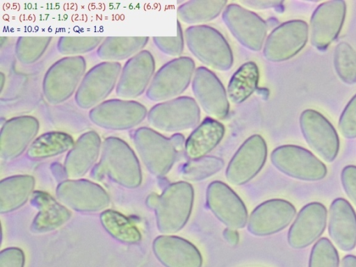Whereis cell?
Wrapping results in <instances>:
<instances>
[{
  "label": "cell",
  "instance_id": "6da1fadb",
  "mask_svg": "<svg viewBox=\"0 0 356 267\" xmlns=\"http://www.w3.org/2000/svg\"><path fill=\"white\" fill-rule=\"evenodd\" d=\"M86 68L83 56H63L51 65L42 83L46 101L51 105H59L74 96Z\"/></svg>",
  "mask_w": 356,
  "mask_h": 267
},
{
  "label": "cell",
  "instance_id": "7a4b0ae2",
  "mask_svg": "<svg viewBox=\"0 0 356 267\" xmlns=\"http://www.w3.org/2000/svg\"><path fill=\"white\" fill-rule=\"evenodd\" d=\"M186 45L201 63L218 71H227L233 65L232 49L217 29L208 25H192L185 31Z\"/></svg>",
  "mask_w": 356,
  "mask_h": 267
},
{
  "label": "cell",
  "instance_id": "3957f363",
  "mask_svg": "<svg viewBox=\"0 0 356 267\" xmlns=\"http://www.w3.org/2000/svg\"><path fill=\"white\" fill-rule=\"evenodd\" d=\"M194 191L186 181L169 185L158 198L156 216L159 229L165 234H173L186 224L193 207Z\"/></svg>",
  "mask_w": 356,
  "mask_h": 267
},
{
  "label": "cell",
  "instance_id": "277c9868",
  "mask_svg": "<svg viewBox=\"0 0 356 267\" xmlns=\"http://www.w3.org/2000/svg\"><path fill=\"white\" fill-rule=\"evenodd\" d=\"M194 60L180 56L168 61L155 72L145 92L152 102H165L182 94L193 80L195 71Z\"/></svg>",
  "mask_w": 356,
  "mask_h": 267
},
{
  "label": "cell",
  "instance_id": "5b68a950",
  "mask_svg": "<svg viewBox=\"0 0 356 267\" xmlns=\"http://www.w3.org/2000/svg\"><path fill=\"white\" fill-rule=\"evenodd\" d=\"M147 118L151 126L161 131H184L200 124V108L195 99L181 96L154 105Z\"/></svg>",
  "mask_w": 356,
  "mask_h": 267
},
{
  "label": "cell",
  "instance_id": "8992f818",
  "mask_svg": "<svg viewBox=\"0 0 356 267\" xmlns=\"http://www.w3.org/2000/svg\"><path fill=\"white\" fill-rule=\"evenodd\" d=\"M122 67L118 62L102 61L87 70L74 95L76 105L90 110L106 100L115 90Z\"/></svg>",
  "mask_w": 356,
  "mask_h": 267
},
{
  "label": "cell",
  "instance_id": "52a82bcc",
  "mask_svg": "<svg viewBox=\"0 0 356 267\" xmlns=\"http://www.w3.org/2000/svg\"><path fill=\"white\" fill-rule=\"evenodd\" d=\"M132 137L140 158L151 172L163 176L170 171L178 152L171 138L147 127L135 129Z\"/></svg>",
  "mask_w": 356,
  "mask_h": 267
},
{
  "label": "cell",
  "instance_id": "ba28073f",
  "mask_svg": "<svg viewBox=\"0 0 356 267\" xmlns=\"http://www.w3.org/2000/svg\"><path fill=\"white\" fill-rule=\"evenodd\" d=\"M145 106L134 99H107L89 110L95 125L110 130H127L139 125L147 116Z\"/></svg>",
  "mask_w": 356,
  "mask_h": 267
},
{
  "label": "cell",
  "instance_id": "9c48e42d",
  "mask_svg": "<svg viewBox=\"0 0 356 267\" xmlns=\"http://www.w3.org/2000/svg\"><path fill=\"white\" fill-rule=\"evenodd\" d=\"M270 160L280 172L299 180L319 181L327 172L325 165L311 152L294 145L275 148L270 154Z\"/></svg>",
  "mask_w": 356,
  "mask_h": 267
},
{
  "label": "cell",
  "instance_id": "30bf717a",
  "mask_svg": "<svg viewBox=\"0 0 356 267\" xmlns=\"http://www.w3.org/2000/svg\"><path fill=\"white\" fill-rule=\"evenodd\" d=\"M222 20L237 41L246 49L259 51L267 38L266 22L257 13L237 3L227 5Z\"/></svg>",
  "mask_w": 356,
  "mask_h": 267
},
{
  "label": "cell",
  "instance_id": "8fae6325",
  "mask_svg": "<svg viewBox=\"0 0 356 267\" xmlns=\"http://www.w3.org/2000/svg\"><path fill=\"white\" fill-rule=\"evenodd\" d=\"M309 27L300 19L285 22L267 36L263 47L264 58L273 63L283 62L296 56L307 42Z\"/></svg>",
  "mask_w": 356,
  "mask_h": 267
},
{
  "label": "cell",
  "instance_id": "7c38bea8",
  "mask_svg": "<svg viewBox=\"0 0 356 267\" xmlns=\"http://www.w3.org/2000/svg\"><path fill=\"white\" fill-rule=\"evenodd\" d=\"M155 67L154 58L146 49L127 60L115 90L117 97L134 99L146 92L155 74Z\"/></svg>",
  "mask_w": 356,
  "mask_h": 267
},
{
  "label": "cell",
  "instance_id": "4fadbf2b",
  "mask_svg": "<svg viewBox=\"0 0 356 267\" xmlns=\"http://www.w3.org/2000/svg\"><path fill=\"white\" fill-rule=\"evenodd\" d=\"M265 140L254 134L247 138L230 160L227 170V181L242 185L254 178L265 164L267 157Z\"/></svg>",
  "mask_w": 356,
  "mask_h": 267
},
{
  "label": "cell",
  "instance_id": "5bb4252c",
  "mask_svg": "<svg viewBox=\"0 0 356 267\" xmlns=\"http://www.w3.org/2000/svg\"><path fill=\"white\" fill-rule=\"evenodd\" d=\"M300 127L309 146L327 162H332L339 150L338 134L332 124L320 113L302 111Z\"/></svg>",
  "mask_w": 356,
  "mask_h": 267
},
{
  "label": "cell",
  "instance_id": "9a60e30c",
  "mask_svg": "<svg viewBox=\"0 0 356 267\" xmlns=\"http://www.w3.org/2000/svg\"><path fill=\"white\" fill-rule=\"evenodd\" d=\"M197 103L210 117L225 119L229 112L227 90L218 76L205 67H197L192 80Z\"/></svg>",
  "mask_w": 356,
  "mask_h": 267
},
{
  "label": "cell",
  "instance_id": "2e32d148",
  "mask_svg": "<svg viewBox=\"0 0 356 267\" xmlns=\"http://www.w3.org/2000/svg\"><path fill=\"white\" fill-rule=\"evenodd\" d=\"M207 202L216 217L231 229H241L248 221L245 204L237 194L220 181H212L207 187Z\"/></svg>",
  "mask_w": 356,
  "mask_h": 267
},
{
  "label": "cell",
  "instance_id": "e0dca14e",
  "mask_svg": "<svg viewBox=\"0 0 356 267\" xmlns=\"http://www.w3.org/2000/svg\"><path fill=\"white\" fill-rule=\"evenodd\" d=\"M346 10V3L342 0L323 2L315 9L310 20V39L316 49L325 50L337 37Z\"/></svg>",
  "mask_w": 356,
  "mask_h": 267
},
{
  "label": "cell",
  "instance_id": "ac0fdd59",
  "mask_svg": "<svg viewBox=\"0 0 356 267\" xmlns=\"http://www.w3.org/2000/svg\"><path fill=\"white\" fill-rule=\"evenodd\" d=\"M327 218V211L322 203L313 202L305 205L289 229V245L294 249L312 245L325 231Z\"/></svg>",
  "mask_w": 356,
  "mask_h": 267
},
{
  "label": "cell",
  "instance_id": "d6986e66",
  "mask_svg": "<svg viewBox=\"0 0 356 267\" xmlns=\"http://www.w3.org/2000/svg\"><path fill=\"white\" fill-rule=\"evenodd\" d=\"M296 213L294 206L282 199L268 200L251 213L248 229L256 236L275 234L286 228Z\"/></svg>",
  "mask_w": 356,
  "mask_h": 267
},
{
  "label": "cell",
  "instance_id": "ffe728a7",
  "mask_svg": "<svg viewBox=\"0 0 356 267\" xmlns=\"http://www.w3.org/2000/svg\"><path fill=\"white\" fill-rule=\"evenodd\" d=\"M40 122L31 115H20L7 120L1 129V156L5 159L19 156L35 139Z\"/></svg>",
  "mask_w": 356,
  "mask_h": 267
},
{
  "label": "cell",
  "instance_id": "44dd1931",
  "mask_svg": "<svg viewBox=\"0 0 356 267\" xmlns=\"http://www.w3.org/2000/svg\"><path fill=\"white\" fill-rule=\"evenodd\" d=\"M154 252L165 267H201L198 249L188 241L176 236H160L153 243Z\"/></svg>",
  "mask_w": 356,
  "mask_h": 267
},
{
  "label": "cell",
  "instance_id": "7402d4cb",
  "mask_svg": "<svg viewBox=\"0 0 356 267\" xmlns=\"http://www.w3.org/2000/svg\"><path fill=\"white\" fill-rule=\"evenodd\" d=\"M328 233L337 247L350 251L356 245V213L345 199H334L329 209Z\"/></svg>",
  "mask_w": 356,
  "mask_h": 267
},
{
  "label": "cell",
  "instance_id": "603a6c76",
  "mask_svg": "<svg viewBox=\"0 0 356 267\" xmlns=\"http://www.w3.org/2000/svg\"><path fill=\"white\" fill-rule=\"evenodd\" d=\"M225 126L215 118L207 117L200 122L185 141L187 158L196 160L206 156L222 140Z\"/></svg>",
  "mask_w": 356,
  "mask_h": 267
},
{
  "label": "cell",
  "instance_id": "cb8c5ba5",
  "mask_svg": "<svg viewBox=\"0 0 356 267\" xmlns=\"http://www.w3.org/2000/svg\"><path fill=\"white\" fill-rule=\"evenodd\" d=\"M101 138L93 130L83 133L74 143L65 159L69 172L82 175L96 161L101 150Z\"/></svg>",
  "mask_w": 356,
  "mask_h": 267
},
{
  "label": "cell",
  "instance_id": "d4e9b609",
  "mask_svg": "<svg viewBox=\"0 0 356 267\" xmlns=\"http://www.w3.org/2000/svg\"><path fill=\"white\" fill-rule=\"evenodd\" d=\"M147 36H107L96 50L103 61L118 62L128 60L144 49Z\"/></svg>",
  "mask_w": 356,
  "mask_h": 267
},
{
  "label": "cell",
  "instance_id": "484cf974",
  "mask_svg": "<svg viewBox=\"0 0 356 267\" xmlns=\"http://www.w3.org/2000/svg\"><path fill=\"white\" fill-rule=\"evenodd\" d=\"M259 80V70L253 61L242 64L231 76L227 89L229 100L234 104H241L257 90Z\"/></svg>",
  "mask_w": 356,
  "mask_h": 267
},
{
  "label": "cell",
  "instance_id": "4316f807",
  "mask_svg": "<svg viewBox=\"0 0 356 267\" xmlns=\"http://www.w3.org/2000/svg\"><path fill=\"white\" fill-rule=\"evenodd\" d=\"M225 0L188 1L177 8V17L184 23L198 25L216 19L227 6Z\"/></svg>",
  "mask_w": 356,
  "mask_h": 267
},
{
  "label": "cell",
  "instance_id": "83f0119b",
  "mask_svg": "<svg viewBox=\"0 0 356 267\" xmlns=\"http://www.w3.org/2000/svg\"><path fill=\"white\" fill-rule=\"evenodd\" d=\"M73 138L65 132L49 131L36 138L28 148L27 154L34 159L54 156L70 150Z\"/></svg>",
  "mask_w": 356,
  "mask_h": 267
},
{
  "label": "cell",
  "instance_id": "f1b7e54d",
  "mask_svg": "<svg viewBox=\"0 0 356 267\" xmlns=\"http://www.w3.org/2000/svg\"><path fill=\"white\" fill-rule=\"evenodd\" d=\"M35 200L38 202L40 212L37 218L38 229H51L63 223L70 216L67 210L62 207L49 195L38 192Z\"/></svg>",
  "mask_w": 356,
  "mask_h": 267
},
{
  "label": "cell",
  "instance_id": "f546056e",
  "mask_svg": "<svg viewBox=\"0 0 356 267\" xmlns=\"http://www.w3.org/2000/svg\"><path fill=\"white\" fill-rule=\"evenodd\" d=\"M51 40L50 36L18 37L15 45V56L22 64H33L42 57Z\"/></svg>",
  "mask_w": 356,
  "mask_h": 267
},
{
  "label": "cell",
  "instance_id": "4dcf8cb0",
  "mask_svg": "<svg viewBox=\"0 0 356 267\" xmlns=\"http://www.w3.org/2000/svg\"><path fill=\"white\" fill-rule=\"evenodd\" d=\"M334 66L338 76L344 83L356 82V51L347 42H341L335 47Z\"/></svg>",
  "mask_w": 356,
  "mask_h": 267
},
{
  "label": "cell",
  "instance_id": "1f68e13d",
  "mask_svg": "<svg viewBox=\"0 0 356 267\" xmlns=\"http://www.w3.org/2000/svg\"><path fill=\"white\" fill-rule=\"evenodd\" d=\"M105 228L116 238L126 242L140 240V233L124 216L114 211H106L102 215Z\"/></svg>",
  "mask_w": 356,
  "mask_h": 267
},
{
  "label": "cell",
  "instance_id": "d6a6232c",
  "mask_svg": "<svg viewBox=\"0 0 356 267\" xmlns=\"http://www.w3.org/2000/svg\"><path fill=\"white\" fill-rule=\"evenodd\" d=\"M105 37L61 36L56 43L58 51L65 56H82L97 50Z\"/></svg>",
  "mask_w": 356,
  "mask_h": 267
},
{
  "label": "cell",
  "instance_id": "836d02e7",
  "mask_svg": "<svg viewBox=\"0 0 356 267\" xmlns=\"http://www.w3.org/2000/svg\"><path fill=\"white\" fill-rule=\"evenodd\" d=\"M224 166L223 161L217 156H206L196 160H191L182 168V176L191 181L206 179L216 173Z\"/></svg>",
  "mask_w": 356,
  "mask_h": 267
},
{
  "label": "cell",
  "instance_id": "e575fe53",
  "mask_svg": "<svg viewBox=\"0 0 356 267\" xmlns=\"http://www.w3.org/2000/svg\"><path fill=\"white\" fill-rule=\"evenodd\" d=\"M309 267H339L338 252L328 238H321L313 245Z\"/></svg>",
  "mask_w": 356,
  "mask_h": 267
},
{
  "label": "cell",
  "instance_id": "d590c367",
  "mask_svg": "<svg viewBox=\"0 0 356 267\" xmlns=\"http://www.w3.org/2000/svg\"><path fill=\"white\" fill-rule=\"evenodd\" d=\"M152 40L155 46L163 53L172 56H180L184 50V39L179 22L177 21L176 36H156L152 38Z\"/></svg>",
  "mask_w": 356,
  "mask_h": 267
},
{
  "label": "cell",
  "instance_id": "8d00e7d4",
  "mask_svg": "<svg viewBox=\"0 0 356 267\" xmlns=\"http://www.w3.org/2000/svg\"><path fill=\"white\" fill-rule=\"evenodd\" d=\"M339 128L343 137L356 138V94L343 109L339 120Z\"/></svg>",
  "mask_w": 356,
  "mask_h": 267
},
{
  "label": "cell",
  "instance_id": "74e56055",
  "mask_svg": "<svg viewBox=\"0 0 356 267\" xmlns=\"http://www.w3.org/2000/svg\"><path fill=\"white\" fill-rule=\"evenodd\" d=\"M341 182L345 193L356 206V166H345L341 172Z\"/></svg>",
  "mask_w": 356,
  "mask_h": 267
},
{
  "label": "cell",
  "instance_id": "f35d334b",
  "mask_svg": "<svg viewBox=\"0 0 356 267\" xmlns=\"http://www.w3.org/2000/svg\"><path fill=\"white\" fill-rule=\"evenodd\" d=\"M24 263V254L17 248L6 249L1 252L0 267H23Z\"/></svg>",
  "mask_w": 356,
  "mask_h": 267
},
{
  "label": "cell",
  "instance_id": "ab89813d",
  "mask_svg": "<svg viewBox=\"0 0 356 267\" xmlns=\"http://www.w3.org/2000/svg\"><path fill=\"white\" fill-rule=\"evenodd\" d=\"M240 3L252 9L263 10L279 7L282 6L283 2L280 1L245 0L241 1Z\"/></svg>",
  "mask_w": 356,
  "mask_h": 267
},
{
  "label": "cell",
  "instance_id": "60d3db41",
  "mask_svg": "<svg viewBox=\"0 0 356 267\" xmlns=\"http://www.w3.org/2000/svg\"><path fill=\"white\" fill-rule=\"evenodd\" d=\"M341 267H356V256L347 254L343 257Z\"/></svg>",
  "mask_w": 356,
  "mask_h": 267
},
{
  "label": "cell",
  "instance_id": "b9f144b4",
  "mask_svg": "<svg viewBox=\"0 0 356 267\" xmlns=\"http://www.w3.org/2000/svg\"><path fill=\"white\" fill-rule=\"evenodd\" d=\"M225 237L230 244L233 245L237 243L238 240L237 232H236L231 228H229L225 230Z\"/></svg>",
  "mask_w": 356,
  "mask_h": 267
},
{
  "label": "cell",
  "instance_id": "7bdbcfd3",
  "mask_svg": "<svg viewBox=\"0 0 356 267\" xmlns=\"http://www.w3.org/2000/svg\"><path fill=\"white\" fill-rule=\"evenodd\" d=\"M0 78H1V90L2 92L3 88V85H4L5 81H6V76H5V74L2 72L0 73Z\"/></svg>",
  "mask_w": 356,
  "mask_h": 267
}]
</instances>
